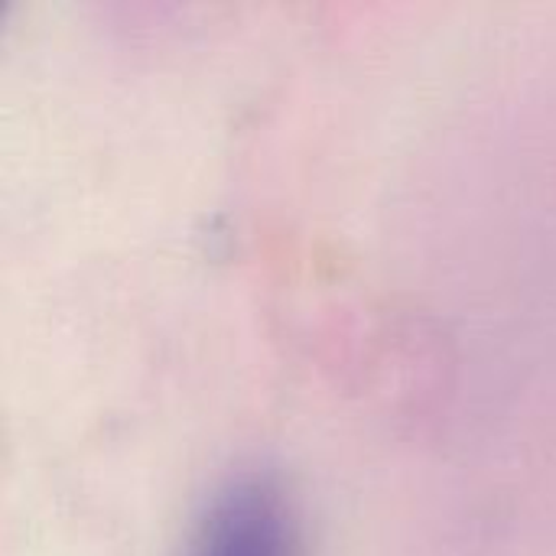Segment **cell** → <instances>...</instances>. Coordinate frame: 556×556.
<instances>
[{"mask_svg": "<svg viewBox=\"0 0 556 556\" xmlns=\"http://www.w3.org/2000/svg\"><path fill=\"white\" fill-rule=\"evenodd\" d=\"M189 556H296V528L283 489L267 472L225 479L202 505Z\"/></svg>", "mask_w": 556, "mask_h": 556, "instance_id": "1", "label": "cell"}]
</instances>
